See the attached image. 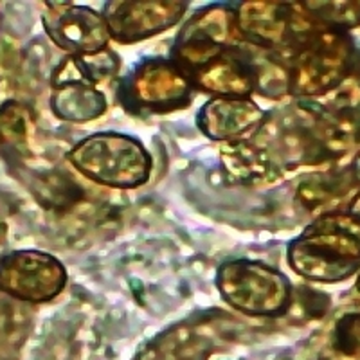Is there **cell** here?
<instances>
[{
	"label": "cell",
	"mask_w": 360,
	"mask_h": 360,
	"mask_svg": "<svg viewBox=\"0 0 360 360\" xmlns=\"http://www.w3.org/2000/svg\"><path fill=\"white\" fill-rule=\"evenodd\" d=\"M67 272L53 256L20 250L0 262V290L24 301L44 303L63 290Z\"/></svg>",
	"instance_id": "ba28073f"
},
{
	"label": "cell",
	"mask_w": 360,
	"mask_h": 360,
	"mask_svg": "<svg viewBox=\"0 0 360 360\" xmlns=\"http://www.w3.org/2000/svg\"><path fill=\"white\" fill-rule=\"evenodd\" d=\"M191 79L173 60H146L121 85V101L137 114H162L189 105Z\"/></svg>",
	"instance_id": "8992f818"
},
{
	"label": "cell",
	"mask_w": 360,
	"mask_h": 360,
	"mask_svg": "<svg viewBox=\"0 0 360 360\" xmlns=\"http://www.w3.org/2000/svg\"><path fill=\"white\" fill-rule=\"evenodd\" d=\"M217 287L231 307L249 315L281 314L290 303L288 279L272 266L249 259L224 263Z\"/></svg>",
	"instance_id": "277c9868"
},
{
	"label": "cell",
	"mask_w": 360,
	"mask_h": 360,
	"mask_svg": "<svg viewBox=\"0 0 360 360\" xmlns=\"http://www.w3.org/2000/svg\"><path fill=\"white\" fill-rule=\"evenodd\" d=\"M243 41L236 9L221 6L204 8L180 29L172 60L189 76Z\"/></svg>",
	"instance_id": "5b68a950"
},
{
	"label": "cell",
	"mask_w": 360,
	"mask_h": 360,
	"mask_svg": "<svg viewBox=\"0 0 360 360\" xmlns=\"http://www.w3.org/2000/svg\"><path fill=\"white\" fill-rule=\"evenodd\" d=\"M53 86L54 94L51 98V107L63 121L82 123L99 117L107 110V98L96 86L82 83H60Z\"/></svg>",
	"instance_id": "9a60e30c"
},
{
	"label": "cell",
	"mask_w": 360,
	"mask_h": 360,
	"mask_svg": "<svg viewBox=\"0 0 360 360\" xmlns=\"http://www.w3.org/2000/svg\"><path fill=\"white\" fill-rule=\"evenodd\" d=\"M360 184L353 169L344 172L315 173L304 176L299 182L295 200L308 213H319L321 217L337 213V207L344 202L355 200V186Z\"/></svg>",
	"instance_id": "5bb4252c"
},
{
	"label": "cell",
	"mask_w": 360,
	"mask_h": 360,
	"mask_svg": "<svg viewBox=\"0 0 360 360\" xmlns=\"http://www.w3.org/2000/svg\"><path fill=\"white\" fill-rule=\"evenodd\" d=\"M288 263L299 276L337 283L360 269V218L348 213L321 217L288 247Z\"/></svg>",
	"instance_id": "6da1fadb"
},
{
	"label": "cell",
	"mask_w": 360,
	"mask_h": 360,
	"mask_svg": "<svg viewBox=\"0 0 360 360\" xmlns=\"http://www.w3.org/2000/svg\"><path fill=\"white\" fill-rule=\"evenodd\" d=\"M69 160L86 179L117 189L143 186L152 173V157L143 144L123 134H94L70 150Z\"/></svg>",
	"instance_id": "3957f363"
},
{
	"label": "cell",
	"mask_w": 360,
	"mask_h": 360,
	"mask_svg": "<svg viewBox=\"0 0 360 360\" xmlns=\"http://www.w3.org/2000/svg\"><path fill=\"white\" fill-rule=\"evenodd\" d=\"M352 214H355V217L360 218V195L355 198V200H353V204H352Z\"/></svg>",
	"instance_id": "e0dca14e"
},
{
	"label": "cell",
	"mask_w": 360,
	"mask_h": 360,
	"mask_svg": "<svg viewBox=\"0 0 360 360\" xmlns=\"http://www.w3.org/2000/svg\"><path fill=\"white\" fill-rule=\"evenodd\" d=\"M236 15L247 44L278 54L287 53L308 31L321 25L310 17L304 4L247 2L236 9Z\"/></svg>",
	"instance_id": "52a82bcc"
},
{
	"label": "cell",
	"mask_w": 360,
	"mask_h": 360,
	"mask_svg": "<svg viewBox=\"0 0 360 360\" xmlns=\"http://www.w3.org/2000/svg\"><path fill=\"white\" fill-rule=\"evenodd\" d=\"M266 112L249 98H214L202 107L198 127L207 137L218 141L249 139L259 130Z\"/></svg>",
	"instance_id": "7c38bea8"
},
{
	"label": "cell",
	"mask_w": 360,
	"mask_h": 360,
	"mask_svg": "<svg viewBox=\"0 0 360 360\" xmlns=\"http://www.w3.org/2000/svg\"><path fill=\"white\" fill-rule=\"evenodd\" d=\"M221 166L233 182L243 186L272 184L285 175V169L258 141L240 139L221 148Z\"/></svg>",
	"instance_id": "4fadbf2b"
},
{
	"label": "cell",
	"mask_w": 360,
	"mask_h": 360,
	"mask_svg": "<svg viewBox=\"0 0 360 360\" xmlns=\"http://www.w3.org/2000/svg\"><path fill=\"white\" fill-rule=\"evenodd\" d=\"M193 86L217 98H247L256 92L252 45H238L189 74Z\"/></svg>",
	"instance_id": "8fae6325"
},
{
	"label": "cell",
	"mask_w": 360,
	"mask_h": 360,
	"mask_svg": "<svg viewBox=\"0 0 360 360\" xmlns=\"http://www.w3.org/2000/svg\"><path fill=\"white\" fill-rule=\"evenodd\" d=\"M119 70L117 54L110 49H103L86 56H67L53 74V85L60 83H82L96 86L114 78Z\"/></svg>",
	"instance_id": "2e32d148"
},
{
	"label": "cell",
	"mask_w": 360,
	"mask_h": 360,
	"mask_svg": "<svg viewBox=\"0 0 360 360\" xmlns=\"http://www.w3.org/2000/svg\"><path fill=\"white\" fill-rule=\"evenodd\" d=\"M186 8V2H110L103 11V20L110 38L134 44L173 27Z\"/></svg>",
	"instance_id": "30bf717a"
},
{
	"label": "cell",
	"mask_w": 360,
	"mask_h": 360,
	"mask_svg": "<svg viewBox=\"0 0 360 360\" xmlns=\"http://www.w3.org/2000/svg\"><path fill=\"white\" fill-rule=\"evenodd\" d=\"M279 56L287 65L290 94L319 96L342 82L353 67L355 54L352 40L342 29L315 25Z\"/></svg>",
	"instance_id": "7a4b0ae2"
},
{
	"label": "cell",
	"mask_w": 360,
	"mask_h": 360,
	"mask_svg": "<svg viewBox=\"0 0 360 360\" xmlns=\"http://www.w3.org/2000/svg\"><path fill=\"white\" fill-rule=\"evenodd\" d=\"M44 27L51 40L67 51L69 56H86L107 49L110 34L103 15L85 6L47 2L44 13Z\"/></svg>",
	"instance_id": "9c48e42d"
}]
</instances>
